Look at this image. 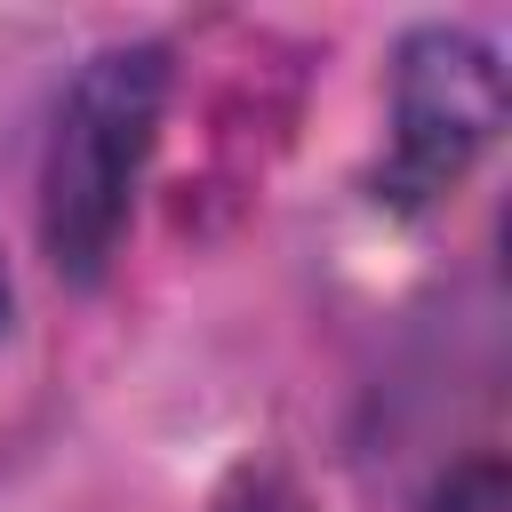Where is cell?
I'll return each instance as SVG.
<instances>
[{"label": "cell", "mask_w": 512, "mask_h": 512, "mask_svg": "<svg viewBox=\"0 0 512 512\" xmlns=\"http://www.w3.org/2000/svg\"><path fill=\"white\" fill-rule=\"evenodd\" d=\"M160 112H168V48L152 40L96 48L72 72L40 160V248L64 280H96L112 264L144 160L160 144Z\"/></svg>", "instance_id": "1"}, {"label": "cell", "mask_w": 512, "mask_h": 512, "mask_svg": "<svg viewBox=\"0 0 512 512\" xmlns=\"http://www.w3.org/2000/svg\"><path fill=\"white\" fill-rule=\"evenodd\" d=\"M504 128V64L464 24H416L392 56V192H448Z\"/></svg>", "instance_id": "2"}, {"label": "cell", "mask_w": 512, "mask_h": 512, "mask_svg": "<svg viewBox=\"0 0 512 512\" xmlns=\"http://www.w3.org/2000/svg\"><path fill=\"white\" fill-rule=\"evenodd\" d=\"M424 512H512V472H504L496 456H464V464L432 488Z\"/></svg>", "instance_id": "3"}, {"label": "cell", "mask_w": 512, "mask_h": 512, "mask_svg": "<svg viewBox=\"0 0 512 512\" xmlns=\"http://www.w3.org/2000/svg\"><path fill=\"white\" fill-rule=\"evenodd\" d=\"M8 312H16V288H8V256H0V336H8Z\"/></svg>", "instance_id": "4"}]
</instances>
